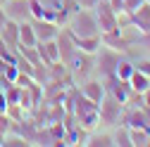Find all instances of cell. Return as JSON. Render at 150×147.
Instances as JSON below:
<instances>
[{"instance_id":"6da1fadb","label":"cell","mask_w":150,"mask_h":147,"mask_svg":"<svg viewBox=\"0 0 150 147\" xmlns=\"http://www.w3.org/2000/svg\"><path fill=\"white\" fill-rule=\"evenodd\" d=\"M79 88V85H76ZM71 119L79 126H83L86 131H93V128L100 126V112H98V102H93L88 97H83L79 90L74 95V104H71Z\"/></svg>"},{"instance_id":"7a4b0ae2","label":"cell","mask_w":150,"mask_h":147,"mask_svg":"<svg viewBox=\"0 0 150 147\" xmlns=\"http://www.w3.org/2000/svg\"><path fill=\"white\" fill-rule=\"evenodd\" d=\"M64 29L74 36V38H83V36H100V29H98V22H96L93 10H83V7L74 10V12L69 14Z\"/></svg>"},{"instance_id":"3957f363","label":"cell","mask_w":150,"mask_h":147,"mask_svg":"<svg viewBox=\"0 0 150 147\" xmlns=\"http://www.w3.org/2000/svg\"><path fill=\"white\" fill-rule=\"evenodd\" d=\"M122 55L119 50H112L107 45H100V50L93 55V76H98V78H107V76H115V69L122 60Z\"/></svg>"},{"instance_id":"277c9868","label":"cell","mask_w":150,"mask_h":147,"mask_svg":"<svg viewBox=\"0 0 150 147\" xmlns=\"http://www.w3.org/2000/svg\"><path fill=\"white\" fill-rule=\"evenodd\" d=\"M98 112H100V126L103 128H112L122 123V116H124V104L112 97L110 93H105V97L98 102Z\"/></svg>"},{"instance_id":"5b68a950","label":"cell","mask_w":150,"mask_h":147,"mask_svg":"<svg viewBox=\"0 0 150 147\" xmlns=\"http://www.w3.org/2000/svg\"><path fill=\"white\" fill-rule=\"evenodd\" d=\"M64 64H67V69H69V74H71V78H74L76 85H79L83 78L93 76V55L81 52L79 48H76V52H74Z\"/></svg>"},{"instance_id":"8992f818","label":"cell","mask_w":150,"mask_h":147,"mask_svg":"<svg viewBox=\"0 0 150 147\" xmlns=\"http://www.w3.org/2000/svg\"><path fill=\"white\" fill-rule=\"evenodd\" d=\"M93 14H96V22H98V29L100 33L105 31H115L117 29V12L112 10L105 0H100V3L93 7Z\"/></svg>"},{"instance_id":"52a82bcc","label":"cell","mask_w":150,"mask_h":147,"mask_svg":"<svg viewBox=\"0 0 150 147\" xmlns=\"http://www.w3.org/2000/svg\"><path fill=\"white\" fill-rule=\"evenodd\" d=\"M79 93H81L83 97L93 100V102H100V100L105 97V93H107V88H105L103 78H98V76H88V78H83V81L79 83Z\"/></svg>"},{"instance_id":"ba28073f","label":"cell","mask_w":150,"mask_h":147,"mask_svg":"<svg viewBox=\"0 0 150 147\" xmlns=\"http://www.w3.org/2000/svg\"><path fill=\"white\" fill-rule=\"evenodd\" d=\"M3 7H5L7 19H14V22H29L31 19V5H29V0H7Z\"/></svg>"},{"instance_id":"9c48e42d","label":"cell","mask_w":150,"mask_h":147,"mask_svg":"<svg viewBox=\"0 0 150 147\" xmlns=\"http://www.w3.org/2000/svg\"><path fill=\"white\" fill-rule=\"evenodd\" d=\"M31 26L36 31V38L38 41H52V38H57V33L62 31L60 24H55L52 19H31Z\"/></svg>"},{"instance_id":"30bf717a","label":"cell","mask_w":150,"mask_h":147,"mask_svg":"<svg viewBox=\"0 0 150 147\" xmlns=\"http://www.w3.org/2000/svg\"><path fill=\"white\" fill-rule=\"evenodd\" d=\"M86 147H115V142H112V131L110 128H103V126L88 131Z\"/></svg>"},{"instance_id":"8fae6325","label":"cell","mask_w":150,"mask_h":147,"mask_svg":"<svg viewBox=\"0 0 150 147\" xmlns=\"http://www.w3.org/2000/svg\"><path fill=\"white\" fill-rule=\"evenodd\" d=\"M36 48H38V57H41V62L52 64V62L60 60V45H57V38H52V41H38V43H36Z\"/></svg>"},{"instance_id":"7c38bea8","label":"cell","mask_w":150,"mask_h":147,"mask_svg":"<svg viewBox=\"0 0 150 147\" xmlns=\"http://www.w3.org/2000/svg\"><path fill=\"white\" fill-rule=\"evenodd\" d=\"M0 38L5 41V45L17 48V45H19V22L5 19V24L0 26Z\"/></svg>"},{"instance_id":"4fadbf2b","label":"cell","mask_w":150,"mask_h":147,"mask_svg":"<svg viewBox=\"0 0 150 147\" xmlns=\"http://www.w3.org/2000/svg\"><path fill=\"white\" fill-rule=\"evenodd\" d=\"M131 19H134V24L141 29V33H150V3H143L131 12Z\"/></svg>"},{"instance_id":"5bb4252c","label":"cell","mask_w":150,"mask_h":147,"mask_svg":"<svg viewBox=\"0 0 150 147\" xmlns=\"http://www.w3.org/2000/svg\"><path fill=\"white\" fill-rule=\"evenodd\" d=\"M100 43L107 45V48H112V50H119V52H126V50H129V43L124 41V36L119 33V29L100 33Z\"/></svg>"},{"instance_id":"9a60e30c","label":"cell","mask_w":150,"mask_h":147,"mask_svg":"<svg viewBox=\"0 0 150 147\" xmlns=\"http://www.w3.org/2000/svg\"><path fill=\"white\" fill-rule=\"evenodd\" d=\"M124 55H129L131 60H136V57H150V33H141L138 41L134 45H129V50Z\"/></svg>"},{"instance_id":"2e32d148","label":"cell","mask_w":150,"mask_h":147,"mask_svg":"<svg viewBox=\"0 0 150 147\" xmlns=\"http://www.w3.org/2000/svg\"><path fill=\"white\" fill-rule=\"evenodd\" d=\"M110 131H112V142H115V147H131L129 126L126 123H117V126H112Z\"/></svg>"},{"instance_id":"e0dca14e","label":"cell","mask_w":150,"mask_h":147,"mask_svg":"<svg viewBox=\"0 0 150 147\" xmlns=\"http://www.w3.org/2000/svg\"><path fill=\"white\" fill-rule=\"evenodd\" d=\"M74 43H76V48L81 52H88V55H96L100 50V36H83V38H74Z\"/></svg>"},{"instance_id":"ac0fdd59","label":"cell","mask_w":150,"mask_h":147,"mask_svg":"<svg viewBox=\"0 0 150 147\" xmlns=\"http://www.w3.org/2000/svg\"><path fill=\"white\" fill-rule=\"evenodd\" d=\"M129 85H131V90H136V93H145V90L150 88V78L145 76L143 71H138V69H134V74L129 76Z\"/></svg>"},{"instance_id":"d6986e66","label":"cell","mask_w":150,"mask_h":147,"mask_svg":"<svg viewBox=\"0 0 150 147\" xmlns=\"http://www.w3.org/2000/svg\"><path fill=\"white\" fill-rule=\"evenodd\" d=\"M38 38H36V31L31 26V19L29 22H19V45H36Z\"/></svg>"},{"instance_id":"ffe728a7","label":"cell","mask_w":150,"mask_h":147,"mask_svg":"<svg viewBox=\"0 0 150 147\" xmlns=\"http://www.w3.org/2000/svg\"><path fill=\"white\" fill-rule=\"evenodd\" d=\"M134 69H136L134 60H131L129 55H122V60H119V64H117V69H115V76L122 78V81H129V76L134 74Z\"/></svg>"},{"instance_id":"44dd1931","label":"cell","mask_w":150,"mask_h":147,"mask_svg":"<svg viewBox=\"0 0 150 147\" xmlns=\"http://www.w3.org/2000/svg\"><path fill=\"white\" fill-rule=\"evenodd\" d=\"M29 140L19 133V131H7L3 135V147H26Z\"/></svg>"},{"instance_id":"7402d4cb","label":"cell","mask_w":150,"mask_h":147,"mask_svg":"<svg viewBox=\"0 0 150 147\" xmlns=\"http://www.w3.org/2000/svg\"><path fill=\"white\" fill-rule=\"evenodd\" d=\"M148 133L145 128H134L129 126V138H131V147H145L148 145Z\"/></svg>"},{"instance_id":"603a6c76","label":"cell","mask_w":150,"mask_h":147,"mask_svg":"<svg viewBox=\"0 0 150 147\" xmlns=\"http://www.w3.org/2000/svg\"><path fill=\"white\" fill-rule=\"evenodd\" d=\"M134 64H136V69H138V71H143L145 76L150 78V57H136V60H134Z\"/></svg>"},{"instance_id":"cb8c5ba5","label":"cell","mask_w":150,"mask_h":147,"mask_svg":"<svg viewBox=\"0 0 150 147\" xmlns=\"http://www.w3.org/2000/svg\"><path fill=\"white\" fill-rule=\"evenodd\" d=\"M7 131H12V119H10L5 112H0V140H3V135H5Z\"/></svg>"},{"instance_id":"d4e9b609","label":"cell","mask_w":150,"mask_h":147,"mask_svg":"<svg viewBox=\"0 0 150 147\" xmlns=\"http://www.w3.org/2000/svg\"><path fill=\"white\" fill-rule=\"evenodd\" d=\"M74 3H76V7H83V10H93L96 7L100 0H74Z\"/></svg>"},{"instance_id":"484cf974","label":"cell","mask_w":150,"mask_h":147,"mask_svg":"<svg viewBox=\"0 0 150 147\" xmlns=\"http://www.w3.org/2000/svg\"><path fill=\"white\" fill-rule=\"evenodd\" d=\"M141 3H143V0H124V12H134Z\"/></svg>"},{"instance_id":"4316f807","label":"cell","mask_w":150,"mask_h":147,"mask_svg":"<svg viewBox=\"0 0 150 147\" xmlns=\"http://www.w3.org/2000/svg\"><path fill=\"white\" fill-rule=\"evenodd\" d=\"M143 104H145V107L150 109V88H148L145 93H143Z\"/></svg>"},{"instance_id":"83f0119b","label":"cell","mask_w":150,"mask_h":147,"mask_svg":"<svg viewBox=\"0 0 150 147\" xmlns=\"http://www.w3.org/2000/svg\"><path fill=\"white\" fill-rule=\"evenodd\" d=\"M5 19H7V14H5V7H3V5H0V26H3V24H5Z\"/></svg>"},{"instance_id":"f1b7e54d","label":"cell","mask_w":150,"mask_h":147,"mask_svg":"<svg viewBox=\"0 0 150 147\" xmlns=\"http://www.w3.org/2000/svg\"><path fill=\"white\" fill-rule=\"evenodd\" d=\"M7 64H10V62H5L3 57H0V78H3V74H5V66H7Z\"/></svg>"},{"instance_id":"f546056e","label":"cell","mask_w":150,"mask_h":147,"mask_svg":"<svg viewBox=\"0 0 150 147\" xmlns=\"http://www.w3.org/2000/svg\"><path fill=\"white\" fill-rule=\"evenodd\" d=\"M5 3H7V0H0V5H5Z\"/></svg>"},{"instance_id":"4dcf8cb0","label":"cell","mask_w":150,"mask_h":147,"mask_svg":"<svg viewBox=\"0 0 150 147\" xmlns=\"http://www.w3.org/2000/svg\"><path fill=\"white\" fill-rule=\"evenodd\" d=\"M145 3H150V0H145Z\"/></svg>"}]
</instances>
